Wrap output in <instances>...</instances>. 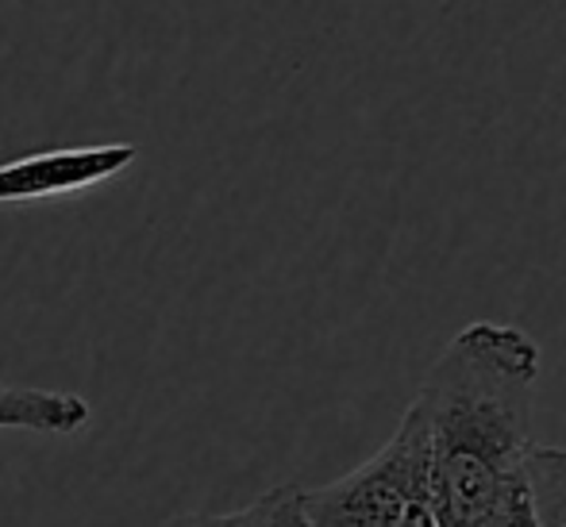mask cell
Listing matches in <instances>:
<instances>
[{"instance_id":"cell-1","label":"cell","mask_w":566,"mask_h":527,"mask_svg":"<svg viewBox=\"0 0 566 527\" xmlns=\"http://www.w3.org/2000/svg\"><path fill=\"white\" fill-rule=\"evenodd\" d=\"M539 347L513 324L478 319L443 347L420 386L436 527H505L528 497Z\"/></svg>"},{"instance_id":"cell-4","label":"cell","mask_w":566,"mask_h":527,"mask_svg":"<svg viewBox=\"0 0 566 527\" xmlns=\"http://www.w3.org/2000/svg\"><path fill=\"white\" fill-rule=\"evenodd\" d=\"M93 409L85 397L62 389L0 386V431H51L70 435L90 423Z\"/></svg>"},{"instance_id":"cell-6","label":"cell","mask_w":566,"mask_h":527,"mask_svg":"<svg viewBox=\"0 0 566 527\" xmlns=\"http://www.w3.org/2000/svg\"><path fill=\"white\" fill-rule=\"evenodd\" d=\"M524 477L536 527H566V446H532Z\"/></svg>"},{"instance_id":"cell-2","label":"cell","mask_w":566,"mask_h":527,"mask_svg":"<svg viewBox=\"0 0 566 527\" xmlns=\"http://www.w3.org/2000/svg\"><path fill=\"white\" fill-rule=\"evenodd\" d=\"M305 516L313 527H436L428 439L417 409L358 470L324 489H305Z\"/></svg>"},{"instance_id":"cell-3","label":"cell","mask_w":566,"mask_h":527,"mask_svg":"<svg viewBox=\"0 0 566 527\" xmlns=\"http://www.w3.org/2000/svg\"><path fill=\"white\" fill-rule=\"evenodd\" d=\"M139 158L135 143H85V147H51L0 162V204L77 197L119 178Z\"/></svg>"},{"instance_id":"cell-5","label":"cell","mask_w":566,"mask_h":527,"mask_svg":"<svg viewBox=\"0 0 566 527\" xmlns=\"http://www.w3.org/2000/svg\"><path fill=\"white\" fill-rule=\"evenodd\" d=\"M166 527H313L305 516V489L277 485L259 500L235 508V513H189L174 516Z\"/></svg>"}]
</instances>
